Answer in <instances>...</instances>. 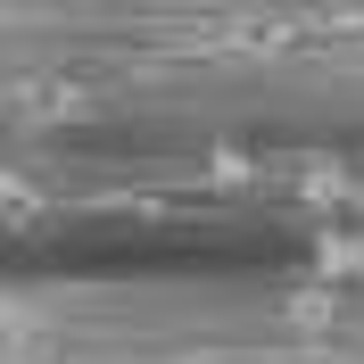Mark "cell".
I'll return each instance as SVG.
<instances>
[{
  "mask_svg": "<svg viewBox=\"0 0 364 364\" xmlns=\"http://www.w3.org/2000/svg\"><path fill=\"white\" fill-rule=\"evenodd\" d=\"M9 364H42V331H33V315H9Z\"/></svg>",
  "mask_w": 364,
  "mask_h": 364,
  "instance_id": "cell-1",
  "label": "cell"
}]
</instances>
